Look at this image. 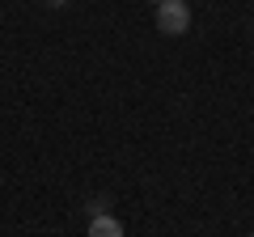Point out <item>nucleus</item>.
<instances>
[{
	"label": "nucleus",
	"mask_w": 254,
	"mask_h": 237,
	"mask_svg": "<svg viewBox=\"0 0 254 237\" xmlns=\"http://www.w3.org/2000/svg\"><path fill=\"white\" fill-rule=\"evenodd\" d=\"M157 30L170 38L187 34L190 30V9H187V0H161L157 4Z\"/></svg>",
	"instance_id": "obj_1"
},
{
	"label": "nucleus",
	"mask_w": 254,
	"mask_h": 237,
	"mask_svg": "<svg viewBox=\"0 0 254 237\" xmlns=\"http://www.w3.org/2000/svg\"><path fill=\"white\" fill-rule=\"evenodd\" d=\"M85 237H123V225H119L115 216H106V212H102V216L89 220V233H85Z\"/></svg>",
	"instance_id": "obj_2"
},
{
	"label": "nucleus",
	"mask_w": 254,
	"mask_h": 237,
	"mask_svg": "<svg viewBox=\"0 0 254 237\" xmlns=\"http://www.w3.org/2000/svg\"><path fill=\"white\" fill-rule=\"evenodd\" d=\"M153 4H161V0H153Z\"/></svg>",
	"instance_id": "obj_3"
},
{
	"label": "nucleus",
	"mask_w": 254,
	"mask_h": 237,
	"mask_svg": "<svg viewBox=\"0 0 254 237\" xmlns=\"http://www.w3.org/2000/svg\"><path fill=\"white\" fill-rule=\"evenodd\" d=\"M250 237H254V233H250Z\"/></svg>",
	"instance_id": "obj_4"
}]
</instances>
